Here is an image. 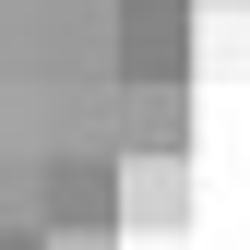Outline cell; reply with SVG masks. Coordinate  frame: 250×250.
Masks as SVG:
<instances>
[{"instance_id": "obj_2", "label": "cell", "mask_w": 250, "mask_h": 250, "mask_svg": "<svg viewBox=\"0 0 250 250\" xmlns=\"http://www.w3.org/2000/svg\"><path fill=\"white\" fill-rule=\"evenodd\" d=\"M203 12H250V0H203Z\"/></svg>"}, {"instance_id": "obj_1", "label": "cell", "mask_w": 250, "mask_h": 250, "mask_svg": "<svg viewBox=\"0 0 250 250\" xmlns=\"http://www.w3.org/2000/svg\"><path fill=\"white\" fill-rule=\"evenodd\" d=\"M119 227L131 238H179L191 227V155H119Z\"/></svg>"}]
</instances>
